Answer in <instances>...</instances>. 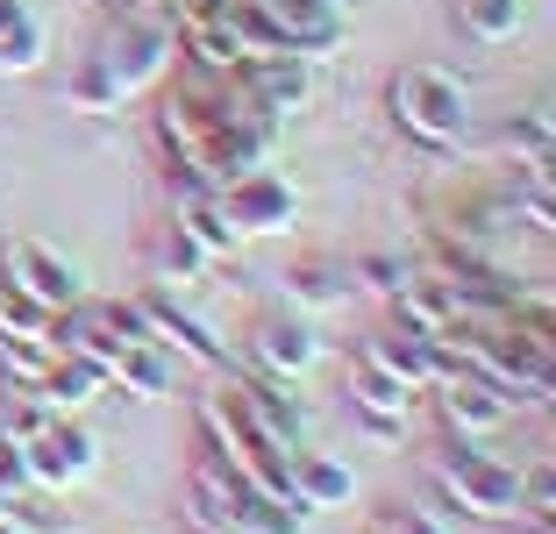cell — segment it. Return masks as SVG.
<instances>
[{
  "label": "cell",
  "mask_w": 556,
  "mask_h": 534,
  "mask_svg": "<svg viewBox=\"0 0 556 534\" xmlns=\"http://www.w3.org/2000/svg\"><path fill=\"white\" fill-rule=\"evenodd\" d=\"M450 335H457L464 371L485 378L507 406H542V399H549V335H542V328L464 321V328H450Z\"/></svg>",
  "instance_id": "1"
},
{
  "label": "cell",
  "mask_w": 556,
  "mask_h": 534,
  "mask_svg": "<svg viewBox=\"0 0 556 534\" xmlns=\"http://www.w3.org/2000/svg\"><path fill=\"white\" fill-rule=\"evenodd\" d=\"M36 58H43V29H36V22H22V29L0 43V72H29Z\"/></svg>",
  "instance_id": "25"
},
{
  "label": "cell",
  "mask_w": 556,
  "mask_h": 534,
  "mask_svg": "<svg viewBox=\"0 0 556 534\" xmlns=\"http://www.w3.org/2000/svg\"><path fill=\"white\" fill-rule=\"evenodd\" d=\"M214 207H222V221H229L236 236H286V228L300 221L293 178L271 171V164H243V171H229L222 186H214Z\"/></svg>",
  "instance_id": "2"
},
{
  "label": "cell",
  "mask_w": 556,
  "mask_h": 534,
  "mask_svg": "<svg viewBox=\"0 0 556 534\" xmlns=\"http://www.w3.org/2000/svg\"><path fill=\"white\" fill-rule=\"evenodd\" d=\"M236 414H243V421L257 428V435L271 442L278 456H293V449H300V406L286 399L278 385H236Z\"/></svg>",
  "instance_id": "11"
},
{
  "label": "cell",
  "mask_w": 556,
  "mask_h": 534,
  "mask_svg": "<svg viewBox=\"0 0 556 534\" xmlns=\"http://www.w3.org/2000/svg\"><path fill=\"white\" fill-rule=\"evenodd\" d=\"M50 356H58V342H8L0 335V371L15 378V385H43Z\"/></svg>",
  "instance_id": "22"
},
{
  "label": "cell",
  "mask_w": 556,
  "mask_h": 534,
  "mask_svg": "<svg viewBox=\"0 0 556 534\" xmlns=\"http://www.w3.org/2000/svg\"><path fill=\"white\" fill-rule=\"evenodd\" d=\"M442 492H450L464 513H478V520H514V513H521L528 478L514 463H500V456H485V449H450V463H442Z\"/></svg>",
  "instance_id": "4"
},
{
  "label": "cell",
  "mask_w": 556,
  "mask_h": 534,
  "mask_svg": "<svg viewBox=\"0 0 556 534\" xmlns=\"http://www.w3.org/2000/svg\"><path fill=\"white\" fill-rule=\"evenodd\" d=\"M15 456H22V478H29V485L65 492L72 478L93 463V435H86V428H72V421H50L43 435H29Z\"/></svg>",
  "instance_id": "5"
},
{
  "label": "cell",
  "mask_w": 556,
  "mask_h": 534,
  "mask_svg": "<svg viewBox=\"0 0 556 534\" xmlns=\"http://www.w3.org/2000/svg\"><path fill=\"white\" fill-rule=\"evenodd\" d=\"M393 534H442L435 513H421V506H393Z\"/></svg>",
  "instance_id": "26"
},
{
  "label": "cell",
  "mask_w": 556,
  "mask_h": 534,
  "mask_svg": "<svg viewBox=\"0 0 556 534\" xmlns=\"http://www.w3.org/2000/svg\"><path fill=\"white\" fill-rule=\"evenodd\" d=\"M257 364L271 378H307L321 364V342H314L307 321H264L257 328Z\"/></svg>",
  "instance_id": "12"
},
{
  "label": "cell",
  "mask_w": 556,
  "mask_h": 534,
  "mask_svg": "<svg viewBox=\"0 0 556 534\" xmlns=\"http://www.w3.org/2000/svg\"><path fill=\"white\" fill-rule=\"evenodd\" d=\"M464 29L478 43H507V36H521V0H464Z\"/></svg>",
  "instance_id": "21"
},
{
  "label": "cell",
  "mask_w": 556,
  "mask_h": 534,
  "mask_svg": "<svg viewBox=\"0 0 556 534\" xmlns=\"http://www.w3.org/2000/svg\"><path fill=\"white\" fill-rule=\"evenodd\" d=\"M507 414H514V406L500 399L485 378H442V421L457 428V435H492Z\"/></svg>",
  "instance_id": "10"
},
{
  "label": "cell",
  "mask_w": 556,
  "mask_h": 534,
  "mask_svg": "<svg viewBox=\"0 0 556 534\" xmlns=\"http://www.w3.org/2000/svg\"><path fill=\"white\" fill-rule=\"evenodd\" d=\"M286 285H293L307 307H328V300H343V271H336V264H300Z\"/></svg>",
  "instance_id": "24"
},
{
  "label": "cell",
  "mask_w": 556,
  "mask_h": 534,
  "mask_svg": "<svg viewBox=\"0 0 556 534\" xmlns=\"http://www.w3.org/2000/svg\"><path fill=\"white\" fill-rule=\"evenodd\" d=\"M286 470H293V499H300V506H343L350 492H357V470L336 463V456L293 449V456H286Z\"/></svg>",
  "instance_id": "13"
},
{
  "label": "cell",
  "mask_w": 556,
  "mask_h": 534,
  "mask_svg": "<svg viewBox=\"0 0 556 534\" xmlns=\"http://www.w3.org/2000/svg\"><path fill=\"white\" fill-rule=\"evenodd\" d=\"M100 58H108V65L122 72V86H150L157 79V65L164 58H172V29H157V22H129V29H115V43L100 50Z\"/></svg>",
  "instance_id": "9"
},
{
  "label": "cell",
  "mask_w": 556,
  "mask_h": 534,
  "mask_svg": "<svg viewBox=\"0 0 556 534\" xmlns=\"http://www.w3.org/2000/svg\"><path fill=\"white\" fill-rule=\"evenodd\" d=\"M207 264H214V257L193 243V236H186V228H172V236L157 243V278H164L172 292H179V285H193V278L207 271Z\"/></svg>",
  "instance_id": "20"
},
{
  "label": "cell",
  "mask_w": 556,
  "mask_h": 534,
  "mask_svg": "<svg viewBox=\"0 0 556 534\" xmlns=\"http://www.w3.org/2000/svg\"><path fill=\"white\" fill-rule=\"evenodd\" d=\"M0 335H8V342H50V335H58V314L36 307L29 292L0 285Z\"/></svg>",
  "instance_id": "17"
},
{
  "label": "cell",
  "mask_w": 556,
  "mask_h": 534,
  "mask_svg": "<svg viewBox=\"0 0 556 534\" xmlns=\"http://www.w3.org/2000/svg\"><path fill=\"white\" fill-rule=\"evenodd\" d=\"M108 378H115L129 399H164V392H172V356H164V342H129V349H115Z\"/></svg>",
  "instance_id": "14"
},
{
  "label": "cell",
  "mask_w": 556,
  "mask_h": 534,
  "mask_svg": "<svg viewBox=\"0 0 556 534\" xmlns=\"http://www.w3.org/2000/svg\"><path fill=\"white\" fill-rule=\"evenodd\" d=\"M186 58H200L207 72H236V65H250V58H243V43H236V29H229V15L186 22Z\"/></svg>",
  "instance_id": "16"
},
{
  "label": "cell",
  "mask_w": 556,
  "mask_h": 534,
  "mask_svg": "<svg viewBox=\"0 0 556 534\" xmlns=\"http://www.w3.org/2000/svg\"><path fill=\"white\" fill-rule=\"evenodd\" d=\"M0 534H22V520H15V513H0Z\"/></svg>",
  "instance_id": "28"
},
{
  "label": "cell",
  "mask_w": 556,
  "mask_h": 534,
  "mask_svg": "<svg viewBox=\"0 0 556 534\" xmlns=\"http://www.w3.org/2000/svg\"><path fill=\"white\" fill-rule=\"evenodd\" d=\"M507 150L521 164H549V107H535V114H521L507 129Z\"/></svg>",
  "instance_id": "23"
},
{
  "label": "cell",
  "mask_w": 556,
  "mask_h": 534,
  "mask_svg": "<svg viewBox=\"0 0 556 534\" xmlns=\"http://www.w3.org/2000/svg\"><path fill=\"white\" fill-rule=\"evenodd\" d=\"M364 356H371V364H386V371H393L407 392H421V385H442V378H450V349H442V335H421V328L378 335Z\"/></svg>",
  "instance_id": "7"
},
{
  "label": "cell",
  "mask_w": 556,
  "mask_h": 534,
  "mask_svg": "<svg viewBox=\"0 0 556 534\" xmlns=\"http://www.w3.org/2000/svg\"><path fill=\"white\" fill-rule=\"evenodd\" d=\"M407 399H414V392L400 385V378L386 371V364L357 356V406H364V414H407Z\"/></svg>",
  "instance_id": "19"
},
{
  "label": "cell",
  "mask_w": 556,
  "mask_h": 534,
  "mask_svg": "<svg viewBox=\"0 0 556 534\" xmlns=\"http://www.w3.org/2000/svg\"><path fill=\"white\" fill-rule=\"evenodd\" d=\"M371 534H393V520H386V527H371Z\"/></svg>",
  "instance_id": "29"
},
{
  "label": "cell",
  "mask_w": 556,
  "mask_h": 534,
  "mask_svg": "<svg viewBox=\"0 0 556 534\" xmlns=\"http://www.w3.org/2000/svg\"><path fill=\"white\" fill-rule=\"evenodd\" d=\"M8 285L29 292L36 307H50V314L79 307V271H72L58 250H43V243H15L8 250Z\"/></svg>",
  "instance_id": "6"
},
{
  "label": "cell",
  "mask_w": 556,
  "mask_h": 534,
  "mask_svg": "<svg viewBox=\"0 0 556 534\" xmlns=\"http://www.w3.org/2000/svg\"><path fill=\"white\" fill-rule=\"evenodd\" d=\"M393 114H400V129L421 136V143H457L464 122H471V100H464V86L450 79V72L407 65L393 79Z\"/></svg>",
  "instance_id": "3"
},
{
  "label": "cell",
  "mask_w": 556,
  "mask_h": 534,
  "mask_svg": "<svg viewBox=\"0 0 556 534\" xmlns=\"http://www.w3.org/2000/svg\"><path fill=\"white\" fill-rule=\"evenodd\" d=\"M65 100H72L79 114H115L122 100H129V86H122V72L108 65V58H93V65L72 79V93H65Z\"/></svg>",
  "instance_id": "18"
},
{
  "label": "cell",
  "mask_w": 556,
  "mask_h": 534,
  "mask_svg": "<svg viewBox=\"0 0 556 534\" xmlns=\"http://www.w3.org/2000/svg\"><path fill=\"white\" fill-rule=\"evenodd\" d=\"M22 22H29V15H22V0H0V43H8V36H15Z\"/></svg>",
  "instance_id": "27"
},
{
  "label": "cell",
  "mask_w": 556,
  "mask_h": 534,
  "mask_svg": "<svg viewBox=\"0 0 556 534\" xmlns=\"http://www.w3.org/2000/svg\"><path fill=\"white\" fill-rule=\"evenodd\" d=\"M115 385L108 378V364L100 356H79V349H65V356H50V371H43V406L50 414H72V406H86V399H100V392Z\"/></svg>",
  "instance_id": "8"
},
{
  "label": "cell",
  "mask_w": 556,
  "mask_h": 534,
  "mask_svg": "<svg viewBox=\"0 0 556 534\" xmlns=\"http://www.w3.org/2000/svg\"><path fill=\"white\" fill-rule=\"evenodd\" d=\"M179 228L193 236L200 250H207V257H229V250L243 243V236H236V228L222 221V207H214V193H207V186H193V193L179 200Z\"/></svg>",
  "instance_id": "15"
}]
</instances>
